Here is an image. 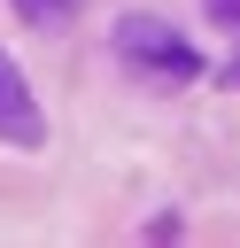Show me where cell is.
Returning a JSON list of instances; mask_svg holds the SVG:
<instances>
[{
    "instance_id": "277c9868",
    "label": "cell",
    "mask_w": 240,
    "mask_h": 248,
    "mask_svg": "<svg viewBox=\"0 0 240 248\" xmlns=\"http://www.w3.org/2000/svg\"><path fill=\"white\" fill-rule=\"evenodd\" d=\"M209 16H217V23L232 31V39H240V0H209Z\"/></svg>"
},
{
    "instance_id": "3957f363",
    "label": "cell",
    "mask_w": 240,
    "mask_h": 248,
    "mask_svg": "<svg viewBox=\"0 0 240 248\" xmlns=\"http://www.w3.org/2000/svg\"><path fill=\"white\" fill-rule=\"evenodd\" d=\"M15 16H23V23H39V31H54V23H70V16H77V0H15Z\"/></svg>"
},
{
    "instance_id": "7a4b0ae2",
    "label": "cell",
    "mask_w": 240,
    "mask_h": 248,
    "mask_svg": "<svg viewBox=\"0 0 240 248\" xmlns=\"http://www.w3.org/2000/svg\"><path fill=\"white\" fill-rule=\"evenodd\" d=\"M0 140L8 147H39L46 140V116H39V101H31V85H23V70L0 54Z\"/></svg>"
},
{
    "instance_id": "6da1fadb",
    "label": "cell",
    "mask_w": 240,
    "mask_h": 248,
    "mask_svg": "<svg viewBox=\"0 0 240 248\" xmlns=\"http://www.w3.org/2000/svg\"><path fill=\"white\" fill-rule=\"evenodd\" d=\"M116 54L147 78H201V46L186 31H170L163 16H124L116 23Z\"/></svg>"
}]
</instances>
